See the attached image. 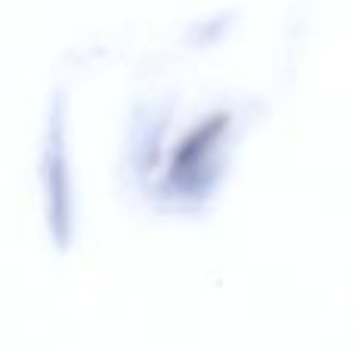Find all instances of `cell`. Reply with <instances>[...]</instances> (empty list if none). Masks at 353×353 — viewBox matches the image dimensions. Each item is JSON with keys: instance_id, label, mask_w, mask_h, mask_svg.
<instances>
[{"instance_id": "1", "label": "cell", "mask_w": 353, "mask_h": 353, "mask_svg": "<svg viewBox=\"0 0 353 353\" xmlns=\"http://www.w3.org/2000/svg\"><path fill=\"white\" fill-rule=\"evenodd\" d=\"M223 128H226V115H214L211 121L195 128L192 134L180 143V149L174 152V161H171V180L176 186H183V189L199 186L201 174L211 165V152H214V146H217Z\"/></svg>"}]
</instances>
